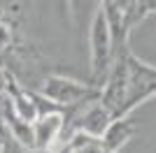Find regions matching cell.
<instances>
[{"label": "cell", "instance_id": "3", "mask_svg": "<svg viewBox=\"0 0 156 153\" xmlns=\"http://www.w3.org/2000/svg\"><path fill=\"white\" fill-rule=\"evenodd\" d=\"M89 49H91V79L93 86L100 90L105 81V74L112 65L114 56V42H112V32L107 19L103 14V7L98 5L91 16V28H89Z\"/></svg>", "mask_w": 156, "mask_h": 153}, {"label": "cell", "instance_id": "5", "mask_svg": "<svg viewBox=\"0 0 156 153\" xmlns=\"http://www.w3.org/2000/svg\"><path fill=\"white\" fill-rule=\"evenodd\" d=\"M135 130H137V123L133 121V116H121V118H114V121L110 123V127L105 130L100 141L105 144V148L110 153H119L133 139Z\"/></svg>", "mask_w": 156, "mask_h": 153}, {"label": "cell", "instance_id": "8", "mask_svg": "<svg viewBox=\"0 0 156 153\" xmlns=\"http://www.w3.org/2000/svg\"><path fill=\"white\" fill-rule=\"evenodd\" d=\"M9 42H12V28L0 21V49L9 46Z\"/></svg>", "mask_w": 156, "mask_h": 153}, {"label": "cell", "instance_id": "10", "mask_svg": "<svg viewBox=\"0 0 156 153\" xmlns=\"http://www.w3.org/2000/svg\"><path fill=\"white\" fill-rule=\"evenodd\" d=\"M58 153H70V151H68V148H65V146H63V148H61V151H58Z\"/></svg>", "mask_w": 156, "mask_h": 153}, {"label": "cell", "instance_id": "1", "mask_svg": "<svg viewBox=\"0 0 156 153\" xmlns=\"http://www.w3.org/2000/svg\"><path fill=\"white\" fill-rule=\"evenodd\" d=\"M156 95V65H149L128 49L126 53V93L121 116H130V111Z\"/></svg>", "mask_w": 156, "mask_h": 153}, {"label": "cell", "instance_id": "6", "mask_svg": "<svg viewBox=\"0 0 156 153\" xmlns=\"http://www.w3.org/2000/svg\"><path fill=\"white\" fill-rule=\"evenodd\" d=\"M65 148L70 153H110L98 137L84 132H70L65 137Z\"/></svg>", "mask_w": 156, "mask_h": 153}, {"label": "cell", "instance_id": "9", "mask_svg": "<svg viewBox=\"0 0 156 153\" xmlns=\"http://www.w3.org/2000/svg\"><path fill=\"white\" fill-rule=\"evenodd\" d=\"M7 81H9V79H7V74H5V72H0V93H2V90H7Z\"/></svg>", "mask_w": 156, "mask_h": 153}, {"label": "cell", "instance_id": "4", "mask_svg": "<svg viewBox=\"0 0 156 153\" xmlns=\"http://www.w3.org/2000/svg\"><path fill=\"white\" fill-rule=\"evenodd\" d=\"M33 127V151H49L56 141L63 137L65 127V111H49L40 114L30 123Z\"/></svg>", "mask_w": 156, "mask_h": 153}, {"label": "cell", "instance_id": "7", "mask_svg": "<svg viewBox=\"0 0 156 153\" xmlns=\"http://www.w3.org/2000/svg\"><path fill=\"white\" fill-rule=\"evenodd\" d=\"M5 118H7V123H9V130H12L14 141H16L19 146H23V148H33V127H30V123L19 121L12 111H9Z\"/></svg>", "mask_w": 156, "mask_h": 153}, {"label": "cell", "instance_id": "2", "mask_svg": "<svg viewBox=\"0 0 156 153\" xmlns=\"http://www.w3.org/2000/svg\"><path fill=\"white\" fill-rule=\"evenodd\" d=\"M37 93L61 109H72L77 104H84V102L100 97V90L93 83H84V81L72 79V76H61V74L44 76Z\"/></svg>", "mask_w": 156, "mask_h": 153}]
</instances>
